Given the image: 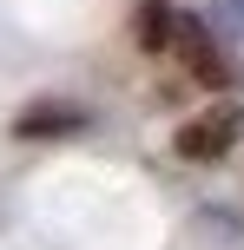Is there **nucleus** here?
I'll list each match as a JSON object with an SVG mask.
<instances>
[{
    "label": "nucleus",
    "mask_w": 244,
    "mask_h": 250,
    "mask_svg": "<svg viewBox=\"0 0 244 250\" xmlns=\"http://www.w3.org/2000/svg\"><path fill=\"white\" fill-rule=\"evenodd\" d=\"M238 138H244V105H211V112L185 119L172 145H178V158H198V165H205V158H224Z\"/></svg>",
    "instance_id": "1"
},
{
    "label": "nucleus",
    "mask_w": 244,
    "mask_h": 250,
    "mask_svg": "<svg viewBox=\"0 0 244 250\" xmlns=\"http://www.w3.org/2000/svg\"><path fill=\"white\" fill-rule=\"evenodd\" d=\"M139 33H145V46H165V40H172V13L158 7V0H152V7H145V20H139Z\"/></svg>",
    "instance_id": "4"
},
{
    "label": "nucleus",
    "mask_w": 244,
    "mask_h": 250,
    "mask_svg": "<svg viewBox=\"0 0 244 250\" xmlns=\"http://www.w3.org/2000/svg\"><path fill=\"white\" fill-rule=\"evenodd\" d=\"M79 125H86L79 105H33V112H20L13 132L20 138H60V132H79Z\"/></svg>",
    "instance_id": "3"
},
{
    "label": "nucleus",
    "mask_w": 244,
    "mask_h": 250,
    "mask_svg": "<svg viewBox=\"0 0 244 250\" xmlns=\"http://www.w3.org/2000/svg\"><path fill=\"white\" fill-rule=\"evenodd\" d=\"M211 7H218V20L231 26V33H244V0H211Z\"/></svg>",
    "instance_id": "5"
},
{
    "label": "nucleus",
    "mask_w": 244,
    "mask_h": 250,
    "mask_svg": "<svg viewBox=\"0 0 244 250\" xmlns=\"http://www.w3.org/2000/svg\"><path fill=\"white\" fill-rule=\"evenodd\" d=\"M165 46L185 60V73H192V79H205V86H231V66L218 60V46H211L205 20H192V13H172V40H165Z\"/></svg>",
    "instance_id": "2"
}]
</instances>
